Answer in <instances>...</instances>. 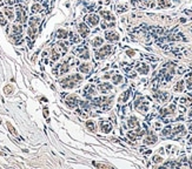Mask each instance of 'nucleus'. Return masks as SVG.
Listing matches in <instances>:
<instances>
[{"label":"nucleus","mask_w":192,"mask_h":169,"mask_svg":"<svg viewBox=\"0 0 192 169\" xmlns=\"http://www.w3.org/2000/svg\"><path fill=\"white\" fill-rule=\"evenodd\" d=\"M33 1H35V2H40V1H43V0H33Z\"/></svg>","instance_id":"obj_43"},{"label":"nucleus","mask_w":192,"mask_h":169,"mask_svg":"<svg viewBox=\"0 0 192 169\" xmlns=\"http://www.w3.org/2000/svg\"><path fill=\"white\" fill-rule=\"evenodd\" d=\"M85 21L87 22L88 26L94 27L97 25H99L100 19H99V16H97V14H88V16H85Z\"/></svg>","instance_id":"obj_4"},{"label":"nucleus","mask_w":192,"mask_h":169,"mask_svg":"<svg viewBox=\"0 0 192 169\" xmlns=\"http://www.w3.org/2000/svg\"><path fill=\"white\" fill-rule=\"evenodd\" d=\"M173 130H175V132H173L175 134H179V133H180V134H184V133H185V128H184V126H183V124L177 126Z\"/></svg>","instance_id":"obj_29"},{"label":"nucleus","mask_w":192,"mask_h":169,"mask_svg":"<svg viewBox=\"0 0 192 169\" xmlns=\"http://www.w3.org/2000/svg\"><path fill=\"white\" fill-rule=\"evenodd\" d=\"M6 24H7V21H6V19L4 18V16H2V13L0 12V25H1V26H5Z\"/></svg>","instance_id":"obj_34"},{"label":"nucleus","mask_w":192,"mask_h":169,"mask_svg":"<svg viewBox=\"0 0 192 169\" xmlns=\"http://www.w3.org/2000/svg\"><path fill=\"white\" fill-rule=\"evenodd\" d=\"M128 98H130V91H128V92L124 93V98H123V101H124V102H126Z\"/></svg>","instance_id":"obj_35"},{"label":"nucleus","mask_w":192,"mask_h":169,"mask_svg":"<svg viewBox=\"0 0 192 169\" xmlns=\"http://www.w3.org/2000/svg\"><path fill=\"white\" fill-rule=\"evenodd\" d=\"M186 88L188 89H192V74L186 80Z\"/></svg>","instance_id":"obj_32"},{"label":"nucleus","mask_w":192,"mask_h":169,"mask_svg":"<svg viewBox=\"0 0 192 169\" xmlns=\"http://www.w3.org/2000/svg\"><path fill=\"white\" fill-rule=\"evenodd\" d=\"M137 71H138V73H139V74H142V75H146V74L150 72V67H148L147 65H142Z\"/></svg>","instance_id":"obj_19"},{"label":"nucleus","mask_w":192,"mask_h":169,"mask_svg":"<svg viewBox=\"0 0 192 169\" xmlns=\"http://www.w3.org/2000/svg\"><path fill=\"white\" fill-rule=\"evenodd\" d=\"M170 132H171V128H170V127H167V128H165V129L163 130V135H169V134H170Z\"/></svg>","instance_id":"obj_36"},{"label":"nucleus","mask_w":192,"mask_h":169,"mask_svg":"<svg viewBox=\"0 0 192 169\" xmlns=\"http://www.w3.org/2000/svg\"><path fill=\"white\" fill-rule=\"evenodd\" d=\"M12 33L13 34H22V27H21V25H19V24H14L13 26H12Z\"/></svg>","instance_id":"obj_22"},{"label":"nucleus","mask_w":192,"mask_h":169,"mask_svg":"<svg viewBox=\"0 0 192 169\" xmlns=\"http://www.w3.org/2000/svg\"><path fill=\"white\" fill-rule=\"evenodd\" d=\"M103 44H104V39H103V38H100V36H96V38H93V40L91 41V45L94 47V48H98V47L103 46Z\"/></svg>","instance_id":"obj_13"},{"label":"nucleus","mask_w":192,"mask_h":169,"mask_svg":"<svg viewBox=\"0 0 192 169\" xmlns=\"http://www.w3.org/2000/svg\"><path fill=\"white\" fill-rule=\"evenodd\" d=\"M100 16H103V19L106 20V21H114L116 20L114 16L110 11H100Z\"/></svg>","instance_id":"obj_9"},{"label":"nucleus","mask_w":192,"mask_h":169,"mask_svg":"<svg viewBox=\"0 0 192 169\" xmlns=\"http://www.w3.org/2000/svg\"><path fill=\"white\" fill-rule=\"evenodd\" d=\"M65 103H66V106L70 108V109H74V108L79 105V101H78L77 95H68V96L66 98V100H65Z\"/></svg>","instance_id":"obj_3"},{"label":"nucleus","mask_w":192,"mask_h":169,"mask_svg":"<svg viewBox=\"0 0 192 169\" xmlns=\"http://www.w3.org/2000/svg\"><path fill=\"white\" fill-rule=\"evenodd\" d=\"M191 96H192V93H191Z\"/></svg>","instance_id":"obj_45"},{"label":"nucleus","mask_w":192,"mask_h":169,"mask_svg":"<svg viewBox=\"0 0 192 169\" xmlns=\"http://www.w3.org/2000/svg\"><path fill=\"white\" fill-rule=\"evenodd\" d=\"M111 79H112L113 85H119L123 82V75H120V74H114Z\"/></svg>","instance_id":"obj_23"},{"label":"nucleus","mask_w":192,"mask_h":169,"mask_svg":"<svg viewBox=\"0 0 192 169\" xmlns=\"http://www.w3.org/2000/svg\"><path fill=\"white\" fill-rule=\"evenodd\" d=\"M173 89H175V92H183L184 91V81L183 80L178 81L176 83V86L173 87Z\"/></svg>","instance_id":"obj_26"},{"label":"nucleus","mask_w":192,"mask_h":169,"mask_svg":"<svg viewBox=\"0 0 192 169\" xmlns=\"http://www.w3.org/2000/svg\"><path fill=\"white\" fill-rule=\"evenodd\" d=\"M128 128H132V129L136 128V127H139V122H138L137 118H136V116H131L128 121Z\"/></svg>","instance_id":"obj_15"},{"label":"nucleus","mask_w":192,"mask_h":169,"mask_svg":"<svg viewBox=\"0 0 192 169\" xmlns=\"http://www.w3.org/2000/svg\"><path fill=\"white\" fill-rule=\"evenodd\" d=\"M78 69H79L82 74H88V73L91 72V65H90L88 62H84V63L79 65Z\"/></svg>","instance_id":"obj_10"},{"label":"nucleus","mask_w":192,"mask_h":169,"mask_svg":"<svg viewBox=\"0 0 192 169\" xmlns=\"http://www.w3.org/2000/svg\"><path fill=\"white\" fill-rule=\"evenodd\" d=\"M189 116H190V118H192V110L190 112V113H189Z\"/></svg>","instance_id":"obj_42"},{"label":"nucleus","mask_w":192,"mask_h":169,"mask_svg":"<svg viewBox=\"0 0 192 169\" xmlns=\"http://www.w3.org/2000/svg\"><path fill=\"white\" fill-rule=\"evenodd\" d=\"M100 130L103 132V133H110L111 130H112V126H111V123L110 122H106V121H103V122L100 123Z\"/></svg>","instance_id":"obj_11"},{"label":"nucleus","mask_w":192,"mask_h":169,"mask_svg":"<svg viewBox=\"0 0 192 169\" xmlns=\"http://www.w3.org/2000/svg\"><path fill=\"white\" fill-rule=\"evenodd\" d=\"M4 13H5V16H7L8 20H14V12H13V10L11 7H6L4 10Z\"/></svg>","instance_id":"obj_18"},{"label":"nucleus","mask_w":192,"mask_h":169,"mask_svg":"<svg viewBox=\"0 0 192 169\" xmlns=\"http://www.w3.org/2000/svg\"><path fill=\"white\" fill-rule=\"evenodd\" d=\"M56 36H57L59 40H64V39H67V38H68V32L66 31L65 28H59V30L57 31Z\"/></svg>","instance_id":"obj_12"},{"label":"nucleus","mask_w":192,"mask_h":169,"mask_svg":"<svg viewBox=\"0 0 192 169\" xmlns=\"http://www.w3.org/2000/svg\"><path fill=\"white\" fill-rule=\"evenodd\" d=\"M41 10H43V7L39 2H35L31 6V12L32 13H39V12H41Z\"/></svg>","instance_id":"obj_24"},{"label":"nucleus","mask_w":192,"mask_h":169,"mask_svg":"<svg viewBox=\"0 0 192 169\" xmlns=\"http://www.w3.org/2000/svg\"><path fill=\"white\" fill-rule=\"evenodd\" d=\"M40 21H41V19H40L39 16H31V18L28 19V25H30L31 27H37V26L40 24Z\"/></svg>","instance_id":"obj_14"},{"label":"nucleus","mask_w":192,"mask_h":169,"mask_svg":"<svg viewBox=\"0 0 192 169\" xmlns=\"http://www.w3.org/2000/svg\"><path fill=\"white\" fill-rule=\"evenodd\" d=\"M79 58L81 60H88V59L91 58V54H90V51H88L87 47L81 48V51H80L79 53Z\"/></svg>","instance_id":"obj_8"},{"label":"nucleus","mask_w":192,"mask_h":169,"mask_svg":"<svg viewBox=\"0 0 192 169\" xmlns=\"http://www.w3.org/2000/svg\"><path fill=\"white\" fill-rule=\"evenodd\" d=\"M128 55H131V57H133V55H134V52H133V51H128Z\"/></svg>","instance_id":"obj_38"},{"label":"nucleus","mask_w":192,"mask_h":169,"mask_svg":"<svg viewBox=\"0 0 192 169\" xmlns=\"http://www.w3.org/2000/svg\"><path fill=\"white\" fill-rule=\"evenodd\" d=\"M27 33H28V35H30V36H34V34L37 33V27H31V26H30V28H28Z\"/></svg>","instance_id":"obj_33"},{"label":"nucleus","mask_w":192,"mask_h":169,"mask_svg":"<svg viewBox=\"0 0 192 169\" xmlns=\"http://www.w3.org/2000/svg\"><path fill=\"white\" fill-rule=\"evenodd\" d=\"M86 127H87V129L88 130H91V132H96V124H94V121H92V120H88V121H86Z\"/></svg>","instance_id":"obj_28"},{"label":"nucleus","mask_w":192,"mask_h":169,"mask_svg":"<svg viewBox=\"0 0 192 169\" xmlns=\"http://www.w3.org/2000/svg\"><path fill=\"white\" fill-rule=\"evenodd\" d=\"M158 6H159L160 8L170 7V6H171V1H170V0H159V1H158Z\"/></svg>","instance_id":"obj_27"},{"label":"nucleus","mask_w":192,"mask_h":169,"mask_svg":"<svg viewBox=\"0 0 192 169\" xmlns=\"http://www.w3.org/2000/svg\"><path fill=\"white\" fill-rule=\"evenodd\" d=\"M156 141H157V136L153 133L148 134V136H146L144 140V142L146 144H153V143H156Z\"/></svg>","instance_id":"obj_17"},{"label":"nucleus","mask_w":192,"mask_h":169,"mask_svg":"<svg viewBox=\"0 0 192 169\" xmlns=\"http://www.w3.org/2000/svg\"><path fill=\"white\" fill-rule=\"evenodd\" d=\"M59 52H60V54L63 53V54H65L66 52H67V45L65 44V42H62V41H59L58 42V48H57Z\"/></svg>","instance_id":"obj_25"},{"label":"nucleus","mask_w":192,"mask_h":169,"mask_svg":"<svg viewBox=\"0 0 192 169\" xmlns=\"http://www.w3.org/2000/svg\"><path fill=\"white\" fill-rule=\"evenodd\" d=\"M188 128H189V130L192 132V121H190V122L188 123Z\"/></svg>","instance_id":"obj_37"},{"label":"nucleus","mask_w":192,"mask_h":169,"mask_svg":"<svg viewBox=\"0 0 192 169\" xmlns=\"http://www.w3.org/2000/svg\"><path fill=\"white\" fill-rule=\"evenodd\" d=\"M105 39L110 42H116L119 40V34L116 31H106L105 32Z\"/></svg>","instance_id":"obj_6"},{"label":"nucleus","mask_w":192,"mask_h":169,"mask_svg":"<svg viewBox=\"0 0 192 169\" xmlns=\"http://www.w3.org/2000/svg\"><path fill=\"white\" fill-rule=\"evenodd\" d=\"M104 79H106V80H107V79H110V74H109V73H106V74H104Z\"/></svg>","instance_id":"obj_39"},{"label":"nucleus","mask_w":192,"mask_h":169,"mask_svg":"<svg viewBox=\"0 0 192 169\" xmlns=\"http://www.w3.org/2000/svg\"><path fill=\"white\" fill-rule=\"evenodd\" d=\"M59 58H60V52H59L57 48H53V49H52V53H51V59H52L53 61H57V60H59Z\"/></svg>","instance_id":"obj_21"},{"label":"nucleus","mask_w":192,"mask_h":169,"mask_svg":"<svg viewBox=\"0 0 192 169\" xmlns=\"http://www.w3.org/2000/svg\"><path fill=\"white\" fill-rule=\"evenodd\" d=\"M81 81H82V77H81V75H79V74H73V75L64 77V79L60 81V86H62L63 88H66V89H72V88H76Z\"/></svg>","instance_id":"obj_1"},{"label":"nucleus","mask_w":192,"mask_h":169,"mask_svg":"<svg viewBox=\"0 0 192 169\" xmlns=\"http://www.w3.org/2000/svg\"><path fill=\"white\" fill-rule=\"evenodd\" d=\"M68 69H70V67H68V65H67V63H63V65H60V74H65V73H67V72H68Z\"/></svg>","instance_id":"obj_30"},{"label":"nucleus","mask_w":192,"mask_h":169,"mask_svg":"<svg viewBox=\"0 0 192 169\" xmlns=\"http://www.w3.org/2000/svg\"><path fill=\"white\" fill-rule=\"evenodd\" d=\"M78 32H79V36L81 39H85V38H87L88 36V34H90V28H88V26L86 25V24H84V22H80L79 25H78Z\"/></svg>","instance_id":"obj_5"},{"label":"nucleus","mask_w":192,"mask_h":169,"mask_svg":"<svg viewBox=\"0 0 192 169\" xmlns=\"http://www.w3.org/2000/svg\"><path fill=\"white\" fill-rule=\"evenodd\" d=\"M16 22H19V24H22L24 21H25V13H24V11L22 10H20V8H18L16 10Z\"/></svg>","instance_id":"obj_16"},{"label":"nucleus","mask_w":192,"mask_h":169,"mask_svg":"<svg viewBox=\"0 0 192 169\" xmlns=\"http://www.w3.org/2000/svg\"><path fill=\"white\" fill-rule=\"evenodd\" d=\"M113 52V47L111 45H106V46L100 47V49H98L96 52V58L98 60H103L106 57H109Z\"/></svg>","instance_id":"obj_2"},{"label":"nucleus","mask_w":192,"mask_h":169,"mask_svg":"<svg viewBox=\"0 0 192 169\" xmlns=\"http://www.w3.org/2000/svg\"><path fill=\"white\" fill-rule=\"evenodd\" d=\"M85 94L87 95V98H91V96H94L97 94L96 92V88H94V86H90V87H87L86 88V91H85Z\"/></svg>","instance_id":"obj_20"},{"label":"nucleus","mask_w":192,"mask_h":169,"mask_svg":"<svg viewBox=\"0 0 192 169\" xmlns=\"http://www.w3.org/2000/svg\"><path fill=\"white\" fill-rule=\"evenodd\" d=\"M113 85H111L110 82H104V83H99L98 85V89L101 94H107L110 91H112Z\"/></svg>","instance_id":"obj_7"},{"label":"nucleus","mask_w":192,"mask_h":169,"mask_svg":"<svg viewBox=\"0 0 192 169\" xmlns=\"http://www.w3.org/2000/svg\"><path fill=\"white\" fill-rule=\"evenodd\" d=\"M152 160H153L154 163H161V162H163V157L159 156V155H154V156L152 157Z\"/></svg>","instance_id":"obj_31"},{"label":"nucleus","mask_w":192,"mask_h":169,"mask_svg":"<svg viewBox=\"0 0 192 169\" xmlns=\"http://www.w3.org/2000/svg\"><path fill=\"white\" fill-rule=\"evenodd\" d=\"M139 1H140V0H131V2H132L133 5H136V4H137V2H139Z\"/></svg>","instance_id":"obj_40"},{"label":"nucleus","mask_w":192,"mask_h":169,"mask_svg":"<svg viewBox=\"0 0 192 169\" xmlns=\"http://www.w3.org/2000/svg\"><path fill=\"white\" fill-rule=\"evenodd\" d=\"M158 150H159V154H164V148H159Z\"/></svg>","instance_id":"obj_41"},{"label":"nucleus","mask_w":192,"mask_h":169,"mask_svg":"<svg viewBox=\"0 0 192 169\" xmlns=\"http://www.w3.org/2000/svg\"><path fill=\"white\" fill-rule=\"evenodd\" d=\"M191 143H192V138H191Z\"/></svg>","instance_id":"obj_44"}]
</instances>
